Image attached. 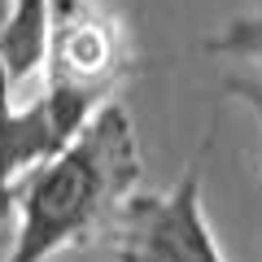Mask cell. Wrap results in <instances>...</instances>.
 Masks as SVG:
<instances>
[{"label": "cell", "instance_id": "2", "mask_svg": "<svg viewBox=\"0 0 262 262\" xmlns=\"http://www.w3.org/2000/svg\"><path fill=\"white\" fill-rule=\"evenodd\" d=\"M140 61L122 35V22L96 0H48V88L114 101V88L136 75Z\"/></svg>", "mask_w": 262, "mask_h": 262}, {"label": "cell", "instance_id": "5", "mask_svg": "<svg viewBox=\"0 0 262 262\" xmlns=\"http://www.w3.org/2000/svg\"><path fill=\"white\" fill-rule=\"evenodd\" d=\"M114 236H118L114 241V262H184L153 227H144L140 219H131V214H118Z\"/></svg>", "mask_w": 262, "mask_h": 262}, {"label": "cell", "instance_id": "4", "mask_svg": "<svg viewBox=\"0 0 262 262\" xmlns=\"http://www.w3.org/2000/svg\"><path fill=\"white\" fill-rule=\"evenodd\" d=\"M0 53L13 88L44 70L48 57V0H9L0 18Z\"/></svg>", "mask_w": 262, "mask_h": 262}, {"label": "cell", "instance_id": "6", "mask_svg": "<svg viewBox=\"0 0 262 262\" xmlns=\"http://www.w3.org/2000/svg\"><path fill=\"white\" fill-rule=\"evenodd\" d=\"M206 53H232V57H249L262 61V13H245L232 18L219 35L206 39Z\"/></svg>", "mask_w": 262, "mask_h": 262}, {"label": "cell", "instance_id": "8", "mask_svg": "<svg viewBox=\"0 0 262 262\" xmlns=\"http://www.w3.org/2000/svg\"><path fill=\"white\" fill-rule=\"evenodd\" d=\"M223 92L236 96V101H245L253 114H258V122H262V79H253V75H227L223 79Z\"/></svg>", "mask_w": 262, "mask_h": 262}, {"label": "cell", "instance_id": "3", "mask_svg": "<svg viewBox=\"0 0 262 262\" xmlns=\"http://www.w3.org/2000/svg\"><path fill=\"white\" fill-rule=\"evenodd\" d=\"M206 144L196 149V158L188 162L184 179L166 196L140 188L122 206V214H131V219H140L144 227H153L184 262H227L219 241H214V232H210V223H206V210H201V162H206Z\"/></svg>", "mask_w": 262, "mask_h": 262}, {"label": "cell", "instance_id": "7", "mask_svg": "<svg viewBox=\"0 0 262 262\" xmlns=\"http://www.w3.org/2000/svg\"><path fill=\"white\" fill-rule=\"evenodd\" d=\"M0 18H5V0H0ZM13 122H18V105H13V79L5 53H0V214H9V175H5V162H9V144H13Z\"/></svg>", "mask_w": 262, "mask_h": 262}, {"label": "cell", "instance_id": "1", "mask_svg": "<svg viewBox=\"0 0 262 262\" xmlns=\"http://www.w3.org/2000/svg\"><path fill=\"white\" fill-rule=\"evenodd\" d=\"M144 162L122 105L105 101L61 153L31 166L9 188L18 210L9 262H48L70 245H88L101 227H114L131 196L140 192Z\"/></svg>", "mask_w": 262, "mask_h": 262}]
</instances>
